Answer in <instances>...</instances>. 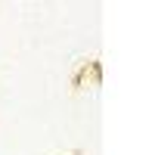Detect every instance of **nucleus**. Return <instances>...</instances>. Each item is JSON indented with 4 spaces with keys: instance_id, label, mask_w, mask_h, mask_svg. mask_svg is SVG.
<instances>
[]
</instances>
